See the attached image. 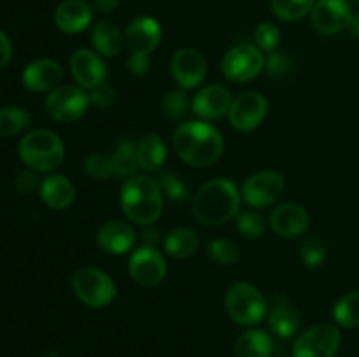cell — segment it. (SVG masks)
Wrapping results in <instances>:
<instances>
[{"instance_id":"1","label":"cell","mask_w":359,"mask_h":357,"mask_svg":"<svg viewBox=\"0 0 359 357\" xmlns=\"http://www.w3.org/2000/svg\"><path fill=\"white\" fill-rule=\"evenodd\" d=\"M172 146L186 164L205 168L216 163L224 150L219 130L207 121H186L175 128Z\"/></svg>"},{"instance_id":"2","label":"cell","mask_w":359,"mask_h":357,"mask_svg":"<svg viewBox=\"0 0 359 357\" xmlns=\"http://www.w3.org/2000/svg\"><path fill=\"white\" fill-rule=\"evenodd\" d=\"M241 191L230 178H210L196 191L193 216L203 226H219L241 212Z\"/></svg>"},{"instance_id":"3","label":"cell","mask_w":359,"mask_h":357,"mask_svg":"<svg viewBox=\"0 0 359 357\" xmlns=\"http://www.w3.org/2000/svg\"><path fill=\"white\" fill-rule=\"evenodd\" d=\"M121 209L128 220L139 226H149L160 219L163 212V192L156 178L149 175H133L123 182Z\"/></svg>"},{"instance_id":"4","label":"cell","mask_w":359,"mask_h":357,"mask_svg":"<svg viewBox=\"0 0 359 357\" xmlns=\"http://www.w3.org/2000/svg\"><path fill=\"white\" fill-rule=\"evenodd\" d=\"M20 158L37 174H51L65 160V146L51 130H34L21 139Z\"/></svg>"},{"instance_id":"5","label":"cell","mask_w":359,"mask_h":357,"mask_svg":"<svg viewBox=\"0 0 359 357\" xmlns=\"http://www.w3.org/2000/svg\"><path fill=\"white\" fill-rule=\"evenodd\" d=\"M224 307L231 321L244 328L259 324L269 314V303L256 286L249 282H237L226 290Z\"/></svg>"},{"instance_id":"6","label":"cell","mask_w":359,"mask_h":357,"mask_svg":"<svg viewBox=\"0 0 359 357\" xmlns=\"http://www.w3.org/2000/svg\"><path fill=\"white\" fill-rule=\"evenodd\" d=\"M72 289L77 300L90 308H104L114 301L116 284L105 272L97 268H79L72 276Z\"/></svg>"},{"instance_id":"7","label":"cell","mask_w":359,"mask_h":357,"mask_svg":"<svg viewBox=\"0 0 359 357\" xmlns=\"http://www.w3.org/2000/svg\"><path fill=\"white\" fill-rule=\"evenodd\" d=\"M265 69V55L258 46L237 44L221 59V72L231 83H248Z\"/></svg>"},{"instance_id":"8","label":"cell","mask_w":359,"mask_h":357,"mask_svg":"<svg viewBox=\"0 0 359 357\" xmlns=\"http://www.w3.org/2000/svg\"><path fill=\"white\" fill-rule=\"evenodd\" d=\"M90 94L81 86H58L49 91L44 102L46 112L58 122H74L90 108Z\"/></svg>"},{"instance_id":"9","label":"cell","mask_w":359,"mask_h":357,"mask_svg":"<svg viewBox=\"0 0 359 357\" xmlns=\"http://www.w3.org/2000/svg\"><path fill=\"white\" fill-rule=\"evenodd\" d=\"M342 335L333 324H316L302 332L293 345V357H335Z\"/></svg>"},{"instance_id":"10","label":"cell","mask_w":359,"mask_h":357,"mask_svg":"<svg viewBox=\"0 0 359 357\" xmlns=\"http://www.w3.org/2000/svg\"><path fill=\"white\" fill-rule=\"evenodd\" d=\"M284 191V177L277 170L256 172L245 178L241 195L249 206L266 209L279 200Z\"/></svg>"},{"instance_id":"11","label":"cell","mask_w":359,"mask_h":357,"mask_svg":"<svg viewBox=\"0 0 359 357\" xmlns=\"http://www.w3.org/2000/svg\"><path fill=\"white\" fill-rule=\"evenodd\" d=\"M269 102L259 91H245L233 98L228 111V121L238 132H252L266 118Z\"/></svg>"},{"instance_id":"12","label":"cell","mask_w":359,"mask_h":357,"mask_svg":"<svg viewBox=\"0 0 359 357\" xmlns=\"http://www.w3.org/2000/svg\"><path fill=\"white\" fill-rule=\"evenodd\" d=\"M128 272L132 275L133 282L142 287H156L167 276L168 266L163 254L156 247H142L135 248L130 255Z\"/></svg>"},{"instance_id":"13","label":"cell","mask_w":359,"mask_h":357,"mask_svg":"<svg viewBox=\"0 0 359 357\" xmlns=\"http://www.w3.org/2000/svg\"><path fill=\"white\" fill-rule=\"evenodd\" d=\"M172 77L182 90L198 88L207 77V62L198 49L181 48L174 52L170 62Z\"/></svg>"},{"instance_id":"14","label":"cell","mask_w":359,"mask_h":357,"mask_svg":"<svg viewBox=\"0 0 359 357\" xmlns=\"http://www.w3.org/2000/svg\"><path fill=\"white\" fill-rule=\"evenodd\" d=\"M311 18L319 34L335 35L347 30L353 9L347 0H316Z\"/></svg>"},{"instance_id":"15","label":"cell","mask_w":359,"mask_h":357,"mask_svg":"<svg viewBox=\"0 0 359 357\" xmlns=\"http://www.w3.org/2000/svg\"><path fill=\"white\" fill-rule=\"evenodd\" d=\"M70 72L77 86L83 90H93L98 84L107 80V69L100 55L91 49H77L70 56Z\"/></svg>"},{"instance_id":"16","label":"cell","mask_w":359,"mask_h":357,"mask_svg":"<svg viewBox=\"0 0 359 357\" xmlns=\"http://www.w3.org/2000/svg\"><path fill=\"white\" fill-rule=\"evenodd\" d=\"M161 42V27L154 18L139 16L130 21L125 44L132 55H151Z\"/></svg>"},{"instance_id":"17","label":"cell","mask_w":359,"mask_h":357,"mask_svg":"<svg viewBox=\"0 0 359 357\" xmlns=\"http://www.w3.org/2000/svg\"><path fill=\"white\" fill-rule=\"evenodd\" d=\"M231 102L233 98L228 88L221 84H209L195 94L191 100V108L202 121H216L228 114Z\"/></svg>"},{"instance_id":"18","label":"cell","mask_w":359,"mask_h":357,"mask_svg":"<svg viewBox=\"0 0 359 357\" xmlns=\"http://www.w3.org/2000/svg\"><path fill=\"white\" fill-rule=\"evenodd\" d=\"M311 216L298 203H283L270 214V226L279 237L298 238L309 230Z\"/></svg>"},{"instance_id":"19","label":"cell","mask_w":359,"mask_h":357,"mask_svg":"<svg viewBox=\"0 0 359 357\" xmlns=\"http://www.w3.org/2000/svg\"><path fill=\"white\" fill-rule=\"evenodd\" d=\"M137 233L125 220H107L97 231V244L107 254L123 255L135 247Z\"/></svg>"},{"instance_id":"20","label":"cell","mask_w":359,"mask_h":357,"mask_svg":"<svg viewBox=\"0 0 359 357\" xmlns=\"http://www.w3.org/2000/svg\"><path fill=\"white\" fill-rule=\"evenodd\" d=\"M63 77V69L56 59L41 58L32 62L23 70V86L34 93H44V91H53L58 88L60 80Z\"/></svg>"},{"instance_id":"21","label":"cell","mask_w":359,"mask_h":357,"mask_svg":"<svg viewBox=\"0 0 359 357\" xmlns=\"http://www.w3.org/2000/svg\"><path fill=\"white\" fill-rule=\"evenodd\" d=\"M272 307L269 310V328L279 338H293L300 331L302 318L297 308L290 303L284 294H276L272 298Z\"/></svg>"},{"instance_id":"22","label":"cell","mask_w":359,"mask_h":357,"mask_svg":"<svg viewBox=\"0 0 359 357\" xmlns=\"http://www.w3.org/2000/svg\"><path fill=\"white\" fill-rule=\"evenodd\" d=\"M93 20V7L86 0H63L55 10V23L63 34H79Z\"/></svg>"},{"instance_id":"23","label":"cell","mask_w":359,"mask_h":357,"mask_svg":"<svg viewBox=\"0 0 359 357\" xmlns=\"http://www.w3.org/2000/svg\"><path fill=\"white\" fill-rule=\"evenodd\" d=\"M41 198L49 209L65 210L76 200V188L65 175L51 174L41 182Z\"/></svg>"},{"instance_id":"24","label":"cell","mask_w":359,"mask_h":357,"mask_svg":"<svg viewBox=\"0 0 359 357\" xmlns=\"http://www.w3.org/2000/svg\"><path fill=\"white\" fill-rule=\"evenodd\" d=\"M140 170L158 172L167 161V146L158 133H147L135 146Z\"/></svg>"},{"instance_id":"25","label":"cell","mask_w":359,"mask_h":357,"mask_svg":"<svg viewBox=\"0 0 359 357\" xmlns=\"http://www.w3.org/2000/svg\"><path fill=\"white\" fill-rule=\"evenodd\" d=\"M91 44H93L95 51L100 56H107V58H114L121 52L123 44H125V37H123L121 28L112 21H100L93 27L91 31Z\"/></svg>"},{"instance_id":"26","label":"cell","mask_w":359,"mask_h":357,"mask_svg":"<svg viewBox=\"0 0 359 357\" xmlns=\"http://www.w3.org/2000/svg\"><path fill=\"white\" fill-rule=\"evenodd\" d=\"M273 352V338L263 329H248L237 338L235 357H270Z\"/></svg>"},{"instance_id":"27","label":"cell","mask_w":359,"mask_h":357,"mask_svg":"<svg viewBox=\"0 0 359 357\" xmlns=\"http://www.w3.org/2000/svg\"><path fill=\"white\" fill-rule=\"evenodd\" d=\"M198 234L191 227H175L167 234L163 241L165 252L175 259H188L198 251Z\"/></svg>"},{"instance_id":"28","label":"cell","mask_w":359,"mask_h":357,"mask_svg":"<svg viewBox=\"0 0 359 357\" xmlns=\"http://www.w3.org/2000/svg\"><path fill=\"white\" fill-rule=\"evenodd\" d=\"M112 160V168H114V175L116 177L126 178L133 177L139 172V161H137V150H135V144L132 142L130 139H123L119 140L118 146L114 147L111 154Z\"/></svg>"},{"instance_id":"29","label":"cell","mask_w":359,"mask_h":357,"mask_svg":"<svg viewBox=\"0 0 359 357\" xmlns=\"http://www.w3.org/2000/svg\"><path fill=\"white\" fill-rule=\"evenodd\" d=\"M333 318L339 326L347 329L359 326V290L344 294L333 307Z\"/></svg>"},{"instance_id":"30","label":"cell","mask_w":359,"mask_h":357,"mask_svg":"<svg viewBox=\"0 0 359 357\" xmlns=\"http://www.w3.org/2000/svg\"><path fill=\"white\" fill-rule=\"evenodd\" d=\"M30 126V114L21 107L0 108V136H14Z\"/></svg>"},{"instance_id":"31","label":"cell","mask_w":359,"mask_h":357,"mask_svg":"<svg viewBox=\"0 0 359 357\" xmlns=\"http://www.w3.org/2000/svg\"><path fill=\"white\" fill-rule=\"evenodd\" d=\"M316 0H272V10L283 21H300L314 9Z\"/></svg>"},{"instance_id":"32","label":"cell","mask_w":359,"mask_h":357,"mask_svg":"<svg viewBox=\"0 0 359 357\" xmlns=\"http://www.w3.org/2000/svg\"><path fill=\"white\" fill-rule=\"evenodd\" d=\"M161 108H163V114L172 121L184 119L189 111V98L186 94V90L177 88V90L168 91L161 100Z\"/></svg>"},{"instance_id":"33","label":"cell","mask_w":359,"mask_h":357,"mask_svg":"<svg viewBox=\"0 0 359 357\" xmlns=\"http://www.w3.org/2000/svg\"><path fill=\"white\" fill-rule=\"evenodd\" d=\"M235 227L238 230V233L245 238H256L262 237L265 233V219L259 216L256 210H241V212L235 216Z\"/></svg>"},{"instance_id":"34","label":"cell","mask_w":359,"mask_h":357,"mask_svg":"<svg viewBox=\"0 0 359 357\" xmlns=\"http://www.w3.org/2000/svg\"><path fill=\"white\" fill-rule=\"evenodd\" d=\"M328 248L326 244L318 237H307L300 244V259L307 268H319L325 265Z\"/></svg>"},{"instance_id":"35","label":"cell","mask_w":359,"mask_h":357,"mask_svg":"<svg viewBox=\"0 0 359 357\" xmlns=\"http://www.w3.org/2000/svg\"><path fill=\"white\" fill-rule=\"evenodd\" d=\"M158 184H160L163 196L170 198L172 202H184L189 195L188 184L172 170L161 172L160 178H158Z\"/></svg>"},{"instance_id":"36","label":"cell","mask_w":359,"mask_h":357,"mask_svg":"<svg viewBox=\"0 0 359 357\" xmlns=\"http://www.w3.org/2000/svg\"><path fill=\"white\" fill-rule=\"evenodd\" d=\"M209 254L216 262L223 266H231L241 258V248L233 240L228 238H216L209 244Z\"/></svg>"},{"instance_id":"37","label":"cell","mask_w":359,"mask_h":357,"mask_svg":"<svg viewBox=\"0 0 359 357\" xmlns=\"http://www.w3.org/2000/svg\"><path fill=\"white\" fill-rule=\"evenodd\" d=\"M255 41L256 46L262 49L263 52H272L279 48L280 42V30L276 23L272 21H263L256 27L255 30Z\"/></svg>"},{"instance_id":"38","label":"cell","mask_w":359,"mask_h":357,"mask_svg":"<svg viewBox=\"0 0 359 357\" xmlns=\"http://www.w3.org/2000/svg\"><path fill=\"white\" fill-rule=\"evenodd\" d=\"M84 170L91 178H97V181H105L111 175H114L111 156H105L100 153L88 154L86 160H84Z\"/></svg>"},{"instance_id":"39","label":"cell","mask_w":359,"mask_h":357,"mask_svg":"<svg viewBox=\"0 0 359 357\" xmlns=\"http://www.w3.org/2000/svg\"><path fill=\"white\" fill-rule=\"evenodd\" d=\"M88 94H90L91 105H95L97 108H109L116 102V90L107 80L88 91Z\"/></svg>"},{"instance_id":"40","label":"cell","mask_w":359,"mask_h":357,"mask_svg":"<svg viewBox=\"0 0 359 357\" xmlns=\"http://www.w3.org/2000/svg\"><path fill=\"white\" fill-rule=\"evenodd\" d=\"M265 69L270 76L283 77L291 70V62H290V58L284 55V52L277 51L276 49V51L269 52V56H266Z\"/></svg>"},{"instance_id":"41","label":"cell","mask_w":359,"mask_h":357,"mask_svg":"<svg viewBox=\"0 0 359 357\" xmlns=\"http://www.w3.org/2000/svg\"><path fill=\"white\" fill-rule=\"evenodd\" d=\"M14 188L21 192V195H30L32 191H35L37 188H41V181H39L37 172L27 168V170H21L20 174L14 178Z\"/></svg>"},{"instance_id":"42","label":"cell","mask_w":359,"mask_h":357,"mask_svg":"<svg viewBox=\"0 0 359 357\" xmlns=\"http://www.w3.org/2000/svg\"><path fill=\"white\" fill-rule=\"evenodd\" d=\"M126 65L133 76H146L151 70V58L149 55H130Z\"/></svg>"},{"instance_id":"43","label":"cell","mask_w":359,"mask_h":357,"mask_svg":"<svg viewBox=\"0 0 359 357\" xmlns=\"http://www.w3.org/2000/svg\"><path fill=\"white\" fill-rule=\"evenodd\" d=\"M161 238V231L160 227L154 226V224H149V226H144L142 233H140V240L146 247H156L160 244Z\"/></svg>"},{"instance_id":"44","label":"cell","mask_w":359,"mask_h":357,"mask_svg":"<svg viewBox=\"0 0 359 357\" xmlns=\"http://www.w3.org/2000/svg\"><path fill=\"white\" fill-rule=\"evenodd\" d=\"M11 58H13V46H11L9 37L0 30V69L9 65Z\"/></svg>"},{"instance_id":"45","label":"cell","mask_w":359,"mask_h":357,"mask_svg":"<svg viewBox=\"0 0 359 357\" xmlns=\"http://www.w3.org/2000/svg\"><path fill=\"white\" fill-rule=\"evenodd\" d=\"M119 2L121 0H91V7L98 13H112V10L118 9Z\"/></svg>"},{"instance_id":"46","label":"cell","mask_w":359,"mask_h":357,"mask_svg":"<svg viewBox=\"0 0 359 357\" xmlns=\"http://www.w3.org/2000/svg\"><path fill=\"white\" fill-rule=\"evenodd\" d=\"M347 31H349L351 37L359 41V14H353L349 24H347Z\"/></svg>"},{"instance_id":"47","label":"cell","mask_w":359,"mask_h":357,"mask_svg":"<svg viewBox=\"0 0 359 357\" xmlns=\"http://www.w3.org/2000/svg\"><path fill=\"white\" fill-rule=\"evenodd\" d=\"M353 2H356V4H359V0H353Z\"/></svg>"}]
</instances>
